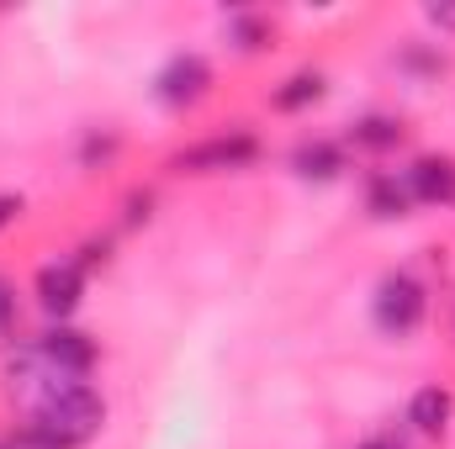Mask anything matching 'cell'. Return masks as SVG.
Instances as JSON below:
<instances>
[{
  "mask_svg": "<svg viewBox=\"0 0 455 449\" xmlns=\"http://www.w3.org/2000/svg\"><path fill=\"white\" fill-rule=\"evenodd\" d=\"M107 423V402L91 381H48L37 407H32V423L21 434V449H80L91 445Z\"/></svg>",
  "mask_w": 455,
  "mask_h": 449,
  "instance_id": "1",
  "label": "cell"
},
{
  "mask_svg": "<svg viewBox=\"0 0 455 449\" xmlns=\"http://www.w3.org/2000/svg\"><path fill=\"white\" fill-rule=\"evenodd\" d=\"M429 318V291L413 270H387L371 291V323L387 338H413Z\"/></svg>",
  "mask_w": 455,
  "mask_h": 449,
  "instance_id": "2",
  "label": "cell"
},
{
  "mask_svg": "<svg viewBox=\"0 0 455 449\" xmlns=\"http://www.w3.org/2000/svg\"><path fill=\"white\" fill-rule=\"evenodd\" d=\"M254 159H259V138L233 127V132H218V138H202V143L180 148L170 164L180 175H233V169H249Z\"/></svg>",
  "mask_w": 455,
  "mask_h": 449,
  "instance_id": "3",
  "label": "cell"
},
{
  "mask_svg": "<svg viewBox=\"0 0 455 449\" xmlns=\"http://www.w3.org/2000/svg\"><path fill=\"white\" fill-rule=\"evenodd\" d=\"M207 91H212V64L202 53H175L154 75V101L170 112H191L196 101H207Z\"/></svg>",
  "mask_w": 455,
  "mask_h": 449,
  "instance_id": "4",
  "label": "cell"
},
{
  "mask_svg": "<svg viewBox=\"0 0 455 449\" xmlns=\"http://www.w3.org/2000/svg\"><path fill=\"white\" fill-rule=\"evenodd\" d=\"M37 354L48 359V370L53 375H64V381H85L91 370H96V338L91 334H80V328H48V334L37 338Z\"/></svg>",
  "mask_w": 455,
  "mask_h": 449,
  "instance_id": "5",
  "label": "cell"
},
{
  "mask_svg": "<svg viewBox=\"0 0 455 449\" xmlns=\"http://www.w3.org/2000/svg\"><path fill=\"white\" fill-rule=\"evenodd\" d=\"M32 291H37V307L64 323V318L80 307V296H85V264H80V259H53V264L37 270Z\"/></svg>",
  "mask_w": 455,
  "mask_h": 449,
  "instance_id": "6",
  "label": "cell"
},
{
  "mask_svg": "<svg viewBox=\"0 0 455 449\" xmlns=\"http://www.w3.org/2000/svg\"><path fill=\"white\" fill-rule=\"evenodd\" d=\"M403 180H408V196L413 201H424V207H455V159L451 154L413 159V169Z\"/></svg>",
  "mask_w": 455,
  "mask_h": 449,
  "instance_id": "7",
  "label": "cell"
},
{
  "mask_svg": "<svg viewBox=\"0 0 455 449\" xmlns=\"http://www.w3.org/2000/svg\"><path fill=\"white\" fill-rule=\"evenodd\" d=\"M291 169H297L302 180L329 185V180H339L344 169H349V159H344V148L334 138H302V143L291 148Z\"/></svg>",
  "mask_w": 455,
  "mask_h": 449,
  "instance_id": "8",
  "label": "cell"
},
{
  "mask_svg": "<svg viewBox=\"0 0 455 449\" xmlns=\"http://www.w3.org/2000/svg\"><path fill=\"white\" fill-rule=\"evenodd\" d=\"M408 207H413L408 180H397L392 169L365 175V212H371L376 223H397V217H408Z\"/></svg>",
  "mask_w": 455,
  "mask_h": 449,
  "instance_id": "9",
  "label": "cell"
},
{
  "mask_svg": "<svg viewBox=\"0 0 455 449\" xmlns=\"http://www.w3.org/2000/svg\"><path fill=\"white\" fill-rule=\"evenodd\" d=\"M455 418V397L445 386H419L413 391V402H408V423L424 434V439H440L445 429H451Z\"/></svg>",
  "mask_w": 455,
  "mask_h": 449,
  "instance_id": "10",
  "label": "cell"
},
{
  "mask_svg": "<svg viewBox=\"0 0 455 449\" xmlns=\"http://www.w3.org/2000/svg\"><path fill=\"white\" fill-rule=\"evenodd\" d=\"M323 91H329V80H323V69H297V75H286L281 85H275V96H270V106L275 112H307V106H318L323 101Z\"/></svg>",
  "mask_w": 455,
  "mask_h": 449,
  "instance_id": "11",
  "label": "cell"
},
{
  "mask_svg": "<svg viewBox=\"0 0 455 449\" xmlns=\"http://www.w3.org/2000/svg\"><path fill=\"white\" fill-rule=\"evenodd\" d=\"M403 122L397 116H387V112H371V116H360L355 127H349V138H355V148H371V154H392L397 143H403Z\"/></svg>",
  "mask_w": 455,
  "mask_h": 449,
  "instance_id": "12",
  "label": "cell"
},
{
  "mask_svg": "<svg viewBox=\"0 0 455 449\" xmlns=\"http://www.w3.org/2000/svg\"><path fill=\"white\" fill-rule=\"evenodd\" d=\"M228 43H233L238 53H265V48H270V21L254 16V11H233V16H228Z\"/></svg>",
  "mask_w": 455,
  "mask_h": 449,
  "instance_id": "13",
  "label": "cell"
},
{
  "mask_svg": "<svg viewBox=\"0 0 455 449\" xmlns=\"http://www.w3.org/2000/svg\"><path fill=\"white\" fill-rule=\"evenodd\" d=\"M16 338V286L0 275V343Z\"/></svg>",
  "mask_w": 455,
  "mask_h": 449,
  "instance_id": "14",
  "label": "cell"
},
{
  "mask_svg": "<svg viewBox=\"0 0 455 449\" xmlns=\"http://www.w3.org/2000/svg\"><path fill=\"white\" fill-rule=\"evenodd\" d=\"M112 154H116L112 132H91V138H85V148H80V164H85V169H96V159H112Z\"/></svg>",
  "mask_w": 455,
  "mask_h": 449,
  "instance_id": "15",
  "label": "cell"
},
{
  "mask_svg": "<svg viewBox=\"0 0 455 449\" xmlns=\"http://www.w3.org/2000/svg\"><path fill=\"white\" fill-rule=\"evenodd\" d=\"M403 69H413V75H435V69H445V59H440V53H424V48H408V53H403Z\"/></svg>",
  "mask_w": 455,
  "mask_h": 449,
  "instance_id": "16",
  "label": "cell"
},
{
  "mask_svg": "<svg viewBox=\"0 0 455 449\" xmlns=\"http://www.w3.org/2000/svg\"><path fill=\"white\" fill-rule=\"evenodd\" d=\"M148 207H154V196H148V191H132V196H127V227L148 223Z\"/></svg>",
  "mask_w": 455,
  "mask_h": 449,
  "instance_id": "17",
  "label": "cell"
},
{
  "mask_svg": "<svg viewBox=\"0 0 455 449\" xmlns=\"http://www.w3.org/2000/svg\"><path fill=\"white\" fill-rule=\"evenodd\" d=\"M424 16H429V27H440V32H455V5H429Z\"/></svg>",
  "mask_w": 455,
  "mask_h": 449,
  "instance_id": "18",
  "label": "cell"
},
{
  "mask_svg": "<svg viewBox=\"0 0 455 449\" xmlns=\"http://www.w3.org/2000/svg\"><path fill=\"white\" fill-rule=\"evenodd\" d=\"M21 217V196H0V227H11Z\"/></svg>",
  "mask_w": 455,
  "mask_h": 449,
  "instance_id": "19",
  "label": "cell"
},
{
  "mask_svg": "<svg viewBox=\"0 0 455 449\" xmlns=\"http://www.w3.org/2000/svg\"><path fill=\"white\" fill-rule=\"evenodd\" d=\"M360 449H403V445H397V439H365Z\"/></svg>",
  "mask_w": 455,
  "mask_h": 449,
  "instance_id": "20",
  "label": "cell"
},
{
  "mask_svg": "<svg viewBox=\"0 0 455 449\" xmlns=\"http://www.w3.org/2000/svg\"><path fill=\"white\" fill-rule=\"evenodd\" d=\"M0 449H11V445H5V439H0Z\"/></svg>",
  "mask_w": 455,
  "mask_h": 449,
  "instance_id": "21",
  "label": "cell"
}]
</instances>
